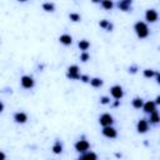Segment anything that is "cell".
I'll return each mask as SVG.
<instances>
[{
	"instance_id": "2",
	"label": "cell",
	"mask_w": 160,
	"mask_h": 160,
	"mask_svg": "<svg viewBox=\"0 0 160 160\" xmlns=\"http://www.w3.org/2000/svg\"><path fill=\"white\" fill-rule=\"evenodd\" d=\"M89 148H90V144H89L86 140H79V141H76V144H75L76 151L83 153V154H84V153H88Z\"/></svg>"
},
{
	"instance_id": "16",
	"label": "cell",
	"mask_w": 160,
	"mask_h": 160,
	"mask_svg": "<svg viewBox=\"0 0 160 160\" xmlns=\"http://www.w3.org/2000/svg\"><path fill=\"white\" fill-rule=\"evenodd\" d=\"M53 151H54V154H60L63 151V145L60 144L59 140H56L55 144L53 145Z\"/></svg>"
},
{
	"instance_id": "24",
	"label": "cell",
	"mask_w": 160,
	"mask_h": 160,
	"mask_svg": "<svg viewBox=\"0 0 160 160\" xmlns=\"http://www.w3.org/2000/svg\"><path fill=\"white\" fill-rule=\"evenodd\" d=\"M69 18H70V20H73V21H80V15L79 14H76V13H71V14L69 15Z\"/></svg>"
},
{
	"instance_id": "18",
	"label": "cell",
	"mask_w": 160,
	"mask_h": 160,
	"mask_svg": "<svg viewBox=\"0 0 160 160\" xmlns=\"http://www.w3.org/2000/svg\"><path fill=\"white\" fill-rule=\"evenodd\" d=\"M150 122L153 123V124H158V123H160V115H159V113L155 110L154 113H151L150 114Z\"/></svg>"
},
{
	"instance_id": "13",
	"label": "cell",
	"mask_w": 160,
	"mask_h": 160,
	"mask_svg": "<svg viewBox=\"0 0 160 160\" xmlns=\"http://www.w3.org/2000/svg\"><path fill=\"white\" fill-rule=\"evenodd\" d=\"M79 160H98V156H96L95 153L88 151V153H84L82 156H80Z\"/></svg>"
},
{
	"instance_id": "10",
	"label": "cell",
	"mask_w": 160,
	"mask_h": 160,
	"mask_svg": "<svg viewBox=\"0 0 160 160\" xmlns=\"http://www.w3.org/2000/svg\"><path fill=\"white\" fill-rule=\"evenodd\" d=\"M14 120H15L16 123H19V124H24V123H26V120H28V116H26L25 113L19 111V113H15Z\"/></svg>"
},
{
	"instance_id": "21",
	"label": "cell",
	"mask_w": 160,
	"mask_h": 160,
	"mask_svg": "<svg viewBox=\"0 0 160 160\" xmlns=\"http://www.w3.org/2000/svg\"><path fill=\"white\" fill-rule=\"evenodd\" d=\"M101 6L105 10H110L114 6V4H113V2H110V0H104V2H101Z\"/></svg>"
},
{
	"instance_id": "28",
	"label": "cell",
	"mask_w": 160,
	"mask_h": 160,
	"mask_svg": "<svg viewBox=\"0 0 160 160\" xmlns=\"http://www.w3.org/2000/svg\"><path fill=\"white\" fill-rule=\"evenodd\" d=\"M0 159H2V160H5V154H4V151L0 153Z\"/></svg>"
},
{
	"instance_id": "19",
	"label": "cell",
	"mask_w": 160,
	"mask_h": 160,
	"mask_svg": "<svg viewBox=\"0 0 160 160\" xmlns=\"http://www.w3.org/2000/svg\"><path fill=\"white\" fill-rule=\"evenodd\" d=\"M90 84H91V86H94V88H100L103 85V80L99 79V78H94V79L90 80Z\"/></svg>"
},
{
	"instance_id": "14",
	"label": "cell",
	"mask_w": 160,
	"mask_h": 160,
	"mask_svg": "<svg viewBox=\"0 0 160 160\" xmlns=\"http://www.w3.org/2000/svg\"><path fill=\"white\" fill-rule=\"evenodd\" d=\"M59 42L61 44H64V45H70L73 43V38L70 35H68V34H64V35H61L59 38Z\"/></svg>"
},
{
	"instance_id": "30",
	"label": "cell",
	"mask_w": 160,
	"mask_h": 160,
	"mask_svg": "<svg viewBox=\"0 0 160 160\" xmlns=\"http://www.w3.org/2000/svg\"><path fill=\"white\" fill-rule=\"evenodd\" d=\"M155 104L160 105V95H159V96H156V101H155Z\"/></svg>"
},
{
	"instance_id": "12",
	"label": "cell",
	"mask_w": 160,
	"mask_h": 160,
	"mask_svg": "<svg viewBox=\"0 0 160 160\" xmlns=\"http://www.w3.org/2000/svg\"><path fill=\"white\" fill-rule=\"evenodd\" d=\"M155 103L154 101H148V103H145L144 104V106H143V109H144V111L145 113H149V114H151V113H154L155 111Z\"/></svg>"
},
{
	"instance_id": "29",
	"label": "cell",
	"mask_w": 160,
	"mask_h": 160,
	"mask_svg": "<svg viewBox=\"0 0 160 160\" xmlns=\"http://www.w3.org/2000/svg\"><path fill=\"white\" fill-rule=\"evenodd\" d=\"M156 82H158V84H160V73L156 74Z\"/></svg>"
},
{
	"instance_id": "23",
	"label": "cell",
	"mask_w": 160,
	"mask_h": 160,
	"mask_svg": "<svg viewBox=\"0 0 160 160\" xmlns=\"http://www.w3.org/2000/svg\"><path fill=\"white\" fill-rule=\"evenodd\" d=\"M155 75H156V73L154 70H151V69H145L144 70V76L145 78H153Z\"/></svg>"
},
{
	"instance_id": "3",
	"label": "cell",
	"mask_w": 160,
	"mask_h": 160,
	"mask_svg": "<svg viewBox=\"0 0 160 160\" xmlns=\"http://www.w3.org/2000/svg\"><path fill=\"white\" fill-rule=\"evenodd\" d=\"M68 78L71 79V80H78L82 78V75L79 74V68L76 65H73V66H69V69H68Z\"/></svg>"
},
{
	"instance_id": "27",
	"label": "cell",
	"mask_w": 160,
	"mask_h": 160,
	"mask_svg": "<svg viewBox=\"0 0 160 160\" xmlns=\"http://www.w3.org/2000/svg\"><path fill=\"white\" fill-rule=\"evenodd\" d=\"M80 80H82V82H84V83H88V82H90V79H89V76H88V75H82V78H80Z\"/></svg>"
},
{
	"instance_id": "6",
	"label": "cell",
	"mask_w": 160,
	"mask_h": 160,
	"mask_svg": "<svg viewBox=\"0 0 160 160\" xmlns=\"http://www.w3.org/2000/svg\"><path fill=\"white\" fill-rule=\"evenodd\" d=\"M21 86L25 88V89H31L34 86V79L31 76H28V75H24L21 78Z\"/></svg>"
},
{
	"instance_id": "15",
	"label": "cell",
	"mask_w": 160,
	"mask_h": 160,
	"mask_svg": "<svg viewBox=\"0 0 160 160\" xmlns=\"http://www.w3.org/2000/svg\"><path fill=\"white\" fill-rule=\"evenodd\" d=\"M99 25H100V28L108 30V31H111V30H113V24H110L108 20H101V21L99 23Z\"/></svg>"
},
{
	"instance_id": "20",
	"label": "cell",
	"mask_w": 160,
	"mask_h": 160,
	"mask_svg": "<svg viewBox=\"0 0 160 160\" xmlns=\"http://www.w3.org/2000/svg\"><path fill=\"white\" fill-rule=\"evenodd\" d=\"M90 46V43L88 42V40H80L79 42V48L80 50H88Z\"/></svg>"
},
{
	"instance_id": "22",
	"label": "cell",
	"mask_w": 160,
	"mask_h": 160,
	"mask_svg": "<svg viewBox=\"0 0 160 160\" xmlns=\"http://www.w3.org/2000/svg\"><path fill=\"white\" fill-rule=\"evenodd\" d=\"M43 9L45 11H54L55 6H54V4H53V3H44L43 4Z\"/></svg>"
},
{
	"instance_id": "4",
	"label": "cell",
	"mask_w": 160,
	"mask_h": 160,
	"mask_svg": "<svg viewBox=\"0 0 160 160\" xmlns=\"http://www.w3.org/2000/svg\"><path fill=\"white\" fill-rule=\"evenodd\" d=\"M113 116L110 115V114H103L100 118H99V123H100V125H103L104 128H106V126H111V124H113Z\"/></svg>"
},
{
	"instance_id": "17",
	"label": "cell",
	"mask_w": 160,
	"mask_h": 160,
	"mask_svg": "<svg viewBox=\"0 0 160 160\" xmlns=\"http://www.w3.org/2000/svg\"><path fill=\"white\" fill-rule=\"evenodd\" d=\"M133 106H134L135 109H140L144 106V101L141 98H135L134 100H133Z\"/></svg>"
},
{
	"instance_id": "5",
	"label": "cell",
	"mask_w": 160,
	"mask_h": 160,
	"mask_svg": "<svg viewBox=\"0 0 160 160\" xmlns=\"http://www.w3.org/2000/svg\"><path fill=\"white\" fill-rule=\"evenodd\" d=\"M110 93H111V95L114 99L119 100V99H122L123 95H124V91H123V88L120 86V85H115L110 89Z\"/></svg>"
},
{
	"instance_id": "7",
	"label": "cell",
	"mask_w": 160,
	"mask_h": 160,
	"mask_svg": "<svg viewBox=\"0 0 160 160\" xmlns=\"http://www.w3.org/2000/svg\"><path fill=\"white\" fill-rule=\"evenodd\" d=\"M145 19L148 20L149 23H155V21L158 20V13H156L154 9L146 10V13H145Z\"/></svg>"
},
{
	"instance_id": "31",
	"label": "cell",
	"mask_w": 160,
	"mask_h": 160,
	"mask_svg": "<svg viewBox=\"0 0 160 160\" xmlns=\"http://www.w3.org/2000/svg\"><path fill=\"white\" fill-rule=\"evenodd\" d=\"M129 71H130V73H135V71H136V68H130Z\"/></svg>"
},
{
	"instance_id": "25",
	"label": "cell",
	"mask_w": 160,
	"mask_h": 160,
	"mask_svg": "<svg viewBox=\"0 0 160 160\" xmlns=\"http://www.w3.org/2000/svg\"><path fill=\"white\" fill-rule=\"evenodd\" d=\"M89 58H90V56H89V54H88V53H85V51L83 53L82 55H80V60L84 61V63H85V61H88V60H89Z\"/></svg>"
},
{
	"instance_id": "11",
	"label": "cell",
	"mask_w": 160,
	"mask_h": 160,
	"mask_svg": "<svg viewBox=\"0 0 160 160\" xmlns=\"http://www.w3.org/2000/svg\"><path fill=\"white\" fill-rule=\"evenodd\" d=\"M118 6H119L120 10L128 11V10H130V8H131V0H123V2H119V3H118Z\"/></svg>"
},
{
	"instance_id": "1",
	"label": "cell",
	"mask_w": 160,
	"mask_h": 160,
	"mask_svg": "<svg viewBox=\"0 0 160 160\" xmlns=\"http://www.w3.org/2000/svg\"><path fill=\"white\" fill-rule=\"evenodd\" d=\"M134 30L136 33V35L140 38V39H145L146 36L149 35V28L144 21H138L135 25H134Z\"/></svg>"
},
{
	"instance_id": "32",
	"label": "cell",
	"mask_w": 160,
	"mask_h": 160,
	"mask_svg": "<svg viewBox=\"0 0 160 160\" xmlns=\"http://www.w3.org/2000/svg\"><path fill=\"white\" fill-rule=\"evenodd\" d=\"M78 160H79V159H78Z\"/></svg>"
},
{
	"instance_id": "8",
	"label": "cell",
	"mask_w": 160,
	"mask_h": 160,
	"mask_svg": "<svg viewBox=\"0 0 160 160\" xmlns=\"http://www.w3.org/2000/svg\"><path fill=\"white\" fill-rule=\"evenodd\" d=\"M136 129H138V131L140 133V134H144V133H146V131H148V129H149L148 122H146L145 119L139 120V122H138V125H136Z\"/></svg>"
},
{
	"instance_id": "26",
	"label": "cell",
	"mask_w": 160,
	"mask_h": 160,
	"mask_svg": "<svg viewBox=\"0 0 160 160\" xmlns=\"http://www.w3.org/2000/svg\"><path fill=\"white\" fill-rule=\"evenodd\" d=\"M100 103L104 104V105H105V104H109V103H110V99H109L108 96H103V98L100 99Z\"/></svg>"
},
{
	"instance_id": "9",
	"label": "cell",
	"mask_w": 160,
	"mask_h": 160,
	"mask_svg": "<svg viewBox=\"0 0 160 160\" xmlns=\"http://www.w3.org/2000/svg\"><path fill=\"white\" fill-rule=\"evenodd\" d=\"M103 134L106 136V138H116V135H118V133H116V130L113 128V126H106V128H104L103 129Z\"/></svg>"
}]
</instances>
